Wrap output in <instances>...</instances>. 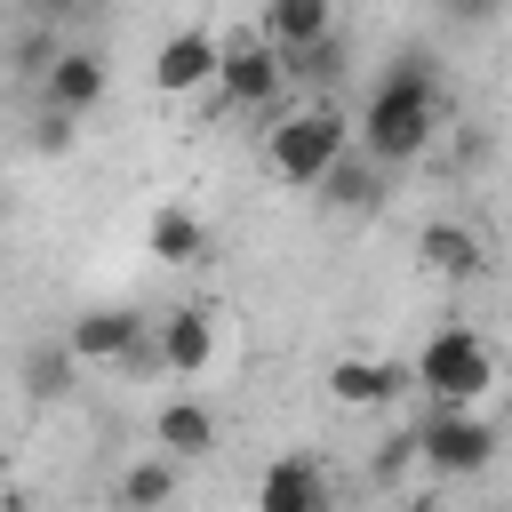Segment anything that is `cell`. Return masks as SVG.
Masks as SVG:
<instances>
[{
    "instance_id": "6da1fadb",
    "label": "cell",
    "mask_w": 512,
    "mask_h": 512,
    "mask_svg": "<svg viewBox=\"0 0 512 512\" xmlns=\"http://www.w3.org/2000/svg\"><path fill=\"white\" fill-rule=\"evenodd\" d=\"M440 120H448V88H440L432 56H416V48H408V56L368 88V104H360V144H368L384 168H408V160H424V152H432Z\"/></svg>"
},
{
    "instance_id": "7a4b0ae2",
    "label": "cell",
    "mask_w": 512,
    "mask_h": 512,
    "mask_svg": "<svg viewBox=\"0 0 512 512\" xmlns=\"http://www.w3.org/2000/svg\"><path fill=\"white\" fill-rule=\"evenodd\" d=\"M352 144H360V128L320 96V104H304V112H288V120L264 128V168H272L280 184H320Z\"/></svg>"
},
{
    "instance_id": "3957f363",
    "label": "cell",
    "mask_w": 512,
    "mask_h": 512,
    "mask_svg": "<svg viewBox=\"0 0 512 512\" xmlns=\"http://www.w3.org/2000/svg\"><path fill=\"white\" fill-rule=\"evenodd\" d=\"M408 368H416V392H424V400H456V408H472V400L496 384V352H488V336H472V328H432Z\"/></svg>"
},
{
    "instance_id": "277c9868",
    "label": "cell",
    "mask_w": 512,
    "mask_h": 512,
    "mask_svg": "<svg viewBox=\"0 0 512 512\" xmlns=\"http://www.w3.org/2000/svg\"><path fill=\"white\" fill-rule=\"evenodd\" d=\"M416 448H424V464H432L440 480H472V472H488V456H496V432H488L472 408H456V400H432V416L416 424Z\"/></svg>"
},
{
    "instance_id": "5b68a950",
    "label": "cell",
    "mask_w": 512,
    "mask_h": 512,
    "mask_svg": "<svg viewBox=\"0 0 512 512\" xmlns=\"http://www.w3.org/2000/svg\"><path fill=\"white\" fill-rule=\"evenodd\" d=\"M280 80H288V48H280L272 32H248V40H224V72H216V88H224V104H240V112H256V104H272V96H280Z\"/></svg>"
},
{
    "instance_id": "8992f818",
    "label": "cell",
    "mask_w": 512,
    "mask_h": 512,
    "mask_svg": "<svg viewBox=\"0 0 512 512\" xmlns=\"http://www.w3.org/2000/svg\"><path fill=\"white\" fill-rule=\"evenodd\" d=\"M64 336H72V352H80L88 368H120V360L152 336V320H136L128 304H88V312L64 320Z\"/></svg>"
},
{
    "instance_id": "52a82bcc",
    "label": "cell",
    "mask_w": 512,
    "mask_h": 512,
    "mask_svg": "<svg viewBox=\"0 0 512 512\" xmlns=\"http://www.w3.org/2000/svg\"><path fill=\"white\" fill-rule=\"evenodd\" d=\"M224 72V40L216 32H168L152 48V88L160 96H192V88H216Z\"/></svg>"
},
{
    "instance_id": "ba28073f",
    "label": "cell",
    "mask_w": 512,
    "mask_h": 512,
    "mask_svg": "<svg viewBox=\"0 0 512 512\" xmlns=\"http://www.w3.org/2000/svg\"><path fill=\"white\" fill-rule=\"evenodd\" d=\"M320 384H328L336 408H384V400H400L416 384V368H400V360H328Z\"/></svg>"
},
{
    "instance_id": "9c48e42d",
    "label": "cell",
    "mask_w": 512,
    "mask_h": 512,
    "mask_svg": "<svg viewBox=\"0 0 512 512\" xmlns=\"http://www.w3.org/2000/svg\"><path fill=\"white\" fill-rule=\"evenodd\" d=\"M416 256H424L432 280H480V272H488L480 232H472V224H448V216H432V224L416 232Z\"/></svg>"
},
{
    "instance_id": "30bf717a",
    "label": "cell",
    "mask_w": 512,
    "mask_h": 512,
    "mask_svg": "<svg viewBox=\"0 0 512 512\" xmlns=\"http://www.w3.org/2000/svg\"><path fill=\"white\" fill-rule=\"evenodd\" d=\"M144 256H152V264H200V256H208V224H200L184 200H168V208H152V224H144Z\"/></svg>"
},
{
    "instance_id": "8fae6325",
    "label": "cell",
    "mask_w": 512,
    "mask_h": 512,
    "mask_svg": "<svg viewBox=\"0 0 512 512\" xmlns=\"http://www.w3.org/2000/svg\"><path fill=\"white\" fill-rule=\"evenodd\" d=\"M160 352H168V376H200V368H208V352H216V320H208L200 304L160 312Z\"/></svg>"
},
{
    "instance_id": "7c38bea8",
    "label": "cell",
    "mask_w": 512,
    "mask_h": 512,
    "mask_svg": "<svg viewBox=\"0 0 512 512\" xmlns=\"http://www.w3.org/2000/svg\"><path fill=\"white\" fill-rule=\"evenodd\" d=\"M320 496H328V480H320L312 456H280L256 480V512H320Z\"/></svg>"
},
{
    "instance_id": "4fadbf2b",
    "label": "cell",
    "mask_w": 512,
    "mask_h": 512,
    "mask_svg": "<svg viewBox=\"0 0 512 512\" xmlns=\"http://www.w3.org/2000/svg\"><path fill=\"white\" fill-rule=\"evenodd\" d=\"M40 88H48V104H64V112H96V104H104V56H96V48H64Z\"/></svg>"
},
{
    "instance_id": "5bb4252c",
    "label": "cell",
    "mask_w": 512,
    "mask_h": 512,
    "mask_svg": "<svg viewBox=\"0 0 512 512\" xmlns=\"http://www.w3.org/2000/svg\"><path fill=\"white\" fill-rule=\"evenodd\" d=\"M80 368H88V360L72 352V336H48V344H32V352H24L16 384H24V400H40V408H48V400H64V392H72V376H80Z\"/></svg>"
},
{
    "instance_id": "9a60e30c",
    "label": "cell",
    "mask_w": 512,
    "mask_h": 512,
    "mask_svg": "<svg viewBox=\"0 0 512 512\" xmlns=\"http://www.w3.org/2000/svg\"><path fill=\"white\" fill-rule=\"evenodd\" d=\"M152 440H160L168 456H184V464H192V456H208V448H216V416H208L192 392H176V400H160V416H152Z\"/></svg>"
},
{
    "instance_id": "2e32d148",
    "label": "cell",
    "mask_w": 512,
    "mask_h": 512,
    "mask_svg": "<svg viewBox=\"0 0 512 512\" xmlns=\"http://www.w3.org/2000/svg\"><path fill=\"white\" fill-rule=\"evenodd\" d=\"M376 184H384V160H376L368 144H352V152H344V160H336L312 192H320L328 208H368V200H376Z\"/></svg>"
},
{
    "instance_id": "e0dca14e",
    "label": "cell",
    "mask_w": 512,
    "mask_h": 512,
    "mask_svg": "<svg viewBox=\"0 0 512 512\" xmlns=\"http://www.w3.org/2000/svg\"><path fill=\"white\" fill-rule=\"evenodd\" d=\"M264 32L296 56V48H312L320 32H336V0H264Z\"/></svg>"
},
{
    "instance_id": "ac0fdd59",
    "label": "cell",
    "mask_w": 512,
    "mask_h": 512,
    "mask_svg": "<svg viewBox=\"0 0 512 512\" xmlns=\"http://www.w3.org/2000/svg\"><path fill=\"white\" fill-rule=\"evenodd\" d=\"M176 464H184V456H168V448H160V456H144V464H128L112 496H120L128 512H152V504H168V496H176Z\"/></svg>"
},
{
    "instance_id": "d6986e66",
    "label": "cell",
    "mask_w": 512,
    "mask_h": 512,
    "mask_svg": "<svg viewBox=\"0 0 512 512\" xmlns=\"http://www.w3.org/2000/svg\"><path fill=\"white\" fill-rule=\"evenodd\" d=\"M288 72H296V80H336V72H344V40H336V32H320L312 48H296V56H288Z\"/></svg>"
},
{
    "instance_id": "ffe728a7",
    "label": "cell",
    "mask_w": 512,
    "mask_h": 512,
    "mask_svg": "<svg viewBox=\"0 0 512 512\" xmlns=\"http://www.w3.org/2000/svg\"><path fill=\"white\" fill-rule=\"evenodd\" d=\"M72 120H80V112H64V104H48V112L32 120V144H40V152H72Z\"/></svg>"
},
{
    "instance_id": "44dd1931",
    "label": "cell",
    "mask_w": 512,
    "mask_h": 512,
    "mask_svg": "<svg viewBox=\"0 0 512 512\" xmlns=\"http://www.w3.org/2000/svg\"><path fill=\"white\" fill-rule=\"evenodd\" d=\"M408 464H424V448H416V432H392V440L376 448V480H392V472H408Z\"/></svg>"
},
{
    "instance_id": "7402d4cb",
    "label": "cell",
    "mask_w": 512,
    "mask_h": 512,
    "mask_svg": "<svg viewBox=\"0 0 512 512\" xmlns=\"http://www.w3.org/2000/svg\"><path fill=\"white\" fill-rule=\"evenodd\" d=\"M496 8H504V0H440V16H448V24H488Z\"/></svg>"
},
{
    "instance_id": "603a6c76",
    "label": "cell",
    "mask_w": 512,
    "mask_h": 512,
    "mask_svg": "<svg viewBox=\"0 0 512 512\" xmlns=\"http://www.w3.org/2000/svg\"><path fill=\"white\" fill-rule=\"evenodd\" d=\"M80 8H96V0H24V16H40V24H64V16H80Z\"/></svg>"
},
{
    "instance_id": "cb8c5ba5",
    "label": "cell",
    "mask_w": 512,
    "mask_h": 512,
    "mask_svg": "<svg viewBox=\"0 0 512 512\" xmlns=\"http://www.w3.org/2000/svg\"><path fill=\"white\" fill-rule=\"evenodd\" d=\"M96 8H112V0H96Z\"/></svg>"
}]
</instances>
